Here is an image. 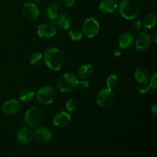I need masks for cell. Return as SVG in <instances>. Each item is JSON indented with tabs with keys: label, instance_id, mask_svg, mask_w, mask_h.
<instances>
[{
	"label": "cell",
	"instance_id": "cell-1",
	"mask_svg": "<svg viewBox=\"0 0 157 157\" xmlns=\"http://www.w3.org/2000/svg\"><path fill=\"white\" fill-rule=\"evenodd\" d=\"M43 60L46 66L53 71H59L65 64V56L58 48H49L43 53Z\"/></svg>",
	"mask_w": 157,
	"mask_h": 157
},
{
	"label": "cell",
	"instance_id": "cell-22",
	"mask_svg": "<svg viewBox=\"0 0 157 157\" xmlns=\"http://www.w3.org/2000/svg\"><path fill=\"white\" fill-rule=\"evenodd\" d=\"M35 97V92L31 89H25L19 94V100L21 102L28 103L32 101Z\"/></svg>",
	"mask_w": 157,
	"mask_h": 157
},
{
	"label": "cell",
	"instance_id": "cell-4",
	"mask_svg": "<svg viewBox=\"0 0 157 157\" xmlns=\"http://www.w3.org/2000/svg\"><path fill=\"white\" fill-rule=\"evenodd\" d=\"M44 116L42 110L37 107H32L26 110L24 120L26 125L31 128L36 129L42 124Z\"/></svg>",
	"mask_w": 157,
	"mask_h": 157
},
{
	"label": "cell",
	"instance_id": "cell-10",
	"mask_svg": "<svg viewBox=\"0 0 157 157\" xmlns=\"http://www.w3.org/2000/svg\"><path fill=\"white\" fill-rule=\"evenodd\" d=\"M22 13L27 19L35 21L40 15V10L38 6L34 2H27L23 6Z\"/></svg>",
	"mask_w": 157,
	"mask_h": 157
},
{
	"label": "cell",
	"instance_id": "cell-33",
	"mask_svg": "<svg viewBox=\"0 0 157 157\" xmlns=\"http://www.w3.org/2000/svg\"><path fill=\"white\" fill-rule=\"evenodd\" d=\"M114 56H116V57H121V55H122V54H123V49H121V48H117L116 49H115L114 50Z\"/></svg>",
	"mask_w": 157,
	"mask_h": 157
},
{
	"label": "cell",
	"instance_id": "cell-25",
	"mask_svg": "<svg viewBox=\"0 0 157 157\" xmlns=\"http://www.w3.org/2000/svg\"><path fill=\"white\" fill-rule=\"evenodd\" d=\"M78 106H79V103H78V101L76 99V98H70V99L67 100V101L66 102L65 107L66 110H67L70 113H72V112H75L78 110Z\"/></svg>",
	"mask_w": 157,
	"mask_h": 157
},
{
	"label": "cell",
	"instance_id": "cell-13",
	"mask_svg": "<svg viewBox=\"0 0 157 157\" xmlns=\"http://www.w3.org/2000/svg\"><path fill=\"white\" fill-rule=\"evenodd\" d=\"M118 46L121 49H128L133 47L135 43V37L130 32H126L121 34L118 38Z\"/></svg>",
	"mask_w": 157,
	"mask_h": 157
},
{
	"label": "cell",
	"instance_id": "cell-9",
	"mask_svg": "<svg viewBox=\"0 0 157 157\" xmlns=\"http://www.w3.org/2000/svg\"><path fill=\"white\" fill-rule=\"evenodd\" d=\"M135 48L138 52H145L148 50L152 44L151 35L148 32L143 31L140 32L137 38L135 41Z\"/></svg>",
	"mask_w": 157,
	"mask_h": 157
},
{
	"label": "cell",
	"instance_id": "cell-17",
	"mask_svg": "<svg viewBox=\"0 0 157 157\" xmlns=\"http://www.w3.org/2000/svg\"><path fill=\"white\" fill-rule=\"evenodd\" d=\"M134 78L136 82L139 83V84H148L150 78V72L145 67H140L135 71Z\"/></svg>",
	"mask_w": 157,
	"mask_h": 157
},
{
	"label": "cell",
	"instance_id": "cell-8",
	"mask_svg": "<svg viewBox=\"0 0 157 157\" xmlns=\"http://www.w3.org/2000/svg\"><path fill=\"white\" fill-rule=\"evenodd\" d=\"M53 138V133L52 130L45 127H37L33 133V139L37 144L40 145H44L50 142Z\"/></svg>",
	"mask_w": 157,
	"mask_h": 157
},
{
	"label": "cell",
	"instance_id": "cell-34",
	"mask_svg": "<svg viewBox=\"0 0 157 157\" xmlns=\"http://www.w3.org/2000/svg\"><path fill=\"white\" fill-rule=\"evenodd\" d=\"M156 35H157V32L156 31H155L154 34H153V41H154L155 44H156L157 41H156Z\"/></svg>",
	"mask_w": 157,
	"mask_h": 157
},
{
	"label": "cell",
	"instance_id": "cell-32",
	"mask_svg": "<svg viewBox=\"0 0 157 157\" xmlns=\"http://www.w3.org/2000/svg\"><path fill=\"white\" fill-rule=\"evenodd\" d=\"M150 112L154 117L157 116V104H154L153 106L150 107Z\"/></svg>",
	"mask_w": 157,
	"mask_h": 157
},
{
	"label": "cell",
	"instance_id": "cell-27",
	"mask_svg": "<svg viewBox=\"0 0 157 157\" xmlns=\"http://www.w3.org/2000/svg\"><path fill=\"white\" fill-rule=\"evenodd\" d=\"M149 85H150V89L153 90L154 92H156L157 90V74L155 72L153 76L150 78L149 81Z\"/></svg>",
	"mask_w": 157,
	"mask_h": 157
},
{
	"label": "cell",
	"instance_id": "cell-30",
	"mask_svg": "<svg viewBox=\"0 0 157 157\" xmlns=\"http://www.w3.org/2000/svg\"><path fill=\"white\" fill-rule=\"evenodd\" d=\"M89 86V83L87 80H81L78 81V87H79L81 89H87Z\"/></svg>",
	"mask_w": 157,
	"mask_h": 157
},
{
	"label": "cell",
	"instance_id": "cell-15",
	"mask_svg": "<svg viewBox=\"0 0 157 157\" xmlns=\"http://www.w3.org/2000/svg\"><path fill=\"white\" fill-rule=\"evenodd\" d=\"M118 4L116 0H101L98 6V9L104 14L113 13L117 9Z\"/></svg>",
	"mask_w": 157,
	"mask_h": 157
},
{
	"label": "cell",
	"instance_id": "cell-29",
	"mask_svg": "<svg viewBox=\"0 0 157 157\" xmlns=\"http://www.w3.org/2000/svg\"><path fill=\"white\" fill-rule=\"evenodd\" d=\"M132 27L134 29L136 32H140V31L143 28V24L142 21H140V20H136V21H133L132 23Z\"/></svg>",
	"mask_w": 157,
	"mask_h": 157
},
{
	"label": "cell",
	"instance_id": "cell-36",
	"mask_svg": "<svg viewBox=\"0 0 157 157\" xmlns=\"http://www.w3.org/2000/svg\"><path fill=\"white\" fill-rule=\"evenodd\" d=\"M34 1H41V0H34Z\"/></svg>",
	"mask_w": 157,
	"mask_h": 157
},
{
	"label": "cell",
	"instance_id": "cell-12",
	"mask_svg": "<svg viewBox=\"0 0 157 157\" xmlns=\"http://www.w3.org/2000/svg\"><path fill=\"white\" fill-rule=\"evenodd\" d=\"M21 109V104L19 101L15 99L9 100L6 101L2 106V111L6 115L12 116L16 114Z\"/></svg>",
	"mask_w": 157,
	"mask_h": 157
},
{
	"label": "cell",
	"instance_id": "cell-19",
	"mask_svg": "<svg viewBox=\"0 0 157 157\" xmlns=\"http://www.w3.org/2000/svg\"><path fill=\"white\" fill-rule=\"evenodd\" d=\"M56 20L58 25L59 26L60 29H63V30H68L71 26V18L68 14L65 13V12L59 14Z\"/></svg>",
	"mask_w": 157,
	"mask_h": 157
},
{
	"label": "cell",
	"instance_id": "cell-7",
	"mask_svg": "<svg viewBox=\"0 0 157 157\" xmlns=\"http://www.w3.org/2000/svg\"><path fill=\"white\" fill-rule=\"evenodd\" d=\"M83 35L88 38H93L98 35L100 32V24L98 20L94 18H87L82 25Z\"/></svg>",
	"mask_w": 157,
	"mask_h": 157
},
{
	"label": "cell",
	"instance_id": "cell-18",
	"mask_svg": "<svg viewBox=\"0 0 157 157\" xmlns=\"http://www.w3.org/2000/svg\"><path fill=\"white\" fill-rule=\"evenodd\" d=\"M94 66L90 63L84 64L79 67L78 71V78H81V80H87L93 75Z\"/></svg>",
	"mask_w": 157,
	"mask_h": 157
},
{
	"label": "cell",
	"instance_id": "cell-35",
	"mask_svg": "<svg viewBox=\"0 0 157 157\" xmlns=\"http://www.w3.org/2000/svg\"><path fill=\"white\" fill-rule=\"evenodd\" d=\"M153 1H154L155 3H157V0H153Z\"/></svg>",
	"mask_w": 157,
	"mask_h": 157
},
{
	"label": "cell",
	"instance_id": "cell-5",
	"mask_svg": "<svg viewBox=\"0 0 157 157\" xmlns=\"http://www.w3.org/2000/svg\"><path fill=\"white\" fill-rule=\"evenodd\" d=\"M58 93L52 86H44L38 89L36 93V100L41 105H50L56 100Z\"/></svg>",
	"mask_w": 157,
	"mask_h": 157
},
{
	"label": "cell",
	"instance_id": "cell-23",
	"mask_svg": "<svg viewBox=\"0 0 157 157\" xmlns=\"http://www.w3.org/2000/svg\"><path fill=\"white\" fill-rule=\"evenodd\" d=\"M68 35L70 38L73 41H80L83 38V33L82 31L79 29L78 28H70L68 29Z\"/></svg>",
	"mask_w": 157,
	"mask_h": 157
},
{
	"label": "cell",
	"instance_id": "cell-2",
	"mask_svg": "<svg viewBox=\"0 0 157 157\" xmlns=\"http://www.w3.org/2000/svg\"><path fill=\"white\" fill-rule=\"evenodd\" d=\"M120 14L124 19L132 21L139 17L142 11L140 0H121L119 5Z\"/></svg>",
	"mask_w": 157,
	"mask_h": 157
},
{
	"label": "cell",
	"instance_id": "cell-16",
	"mask_svg": "<svg viewBox=\"0 0 157 157\" xmlns=\"http://www.w3.org/2000/svg\"><path fill=\"white\" fill-rule=\"evenodd\" d=\"M71 121V116L70 113L65 111H61L54 117L53 124L58 127H64L68 125Z\"/></svg>",
	"mask_w": 157,
	"mask_h": 157
},
{
	"label": "cell",
	"instance_id": "cell-6",
	"mask_svg": "<svg viewBox=\"0 0 157 157\" xmlns=\"http://www.w3.org/2000/svg\"><path fill=\"white\" fill-rule=\"evenodd\" d=\"M114 98V93L112 89L104 87L98 92L96 103L101 108H107L113 104Z\"/></svg>",
	"mask_w": 157,
	"mask_h": 157
},
{
	"label": "cell",
	"instance_id": "cell-21",
	"mask_svg": "<svg viewBox=\"0 0 157 157\" xmlns=\"http://www.w3.org/2000/svg\"><path fill=\"white\" fill-rule=\"evenodd\" d=\"M46 16H47L48 19L52 21V23L55 22V20L58 18V15H59V11H58V6L55 4H52L49 6L46 9Z\"/></svg>",
	"mask_w": 157,
	"mask_h": 157
},
{
	"label": "cell",
	"instance_id": "cell-24",
	"mask_svg": "<svg viewBox=\"0 0 157 157\" xmlns=\"http://www.w3.org/2000/svg\"><path fill=\"white\" fill-rule=\"evenodd\" d=\"M43 59V53L41 52H32L29 58V61L31 65L35 66L38 65L41 63Z\"/></svg>",
	"mask_w": 157,
	"mask_h": 157
},
{
	"label": "cell",
	"instance_id": "cell-20",
	"mask_svg": "<svg viewBox=\"0 0 157 157\" xmlns=\"http://www.w3.org/2000/svg\"><path fill=\"white\" fill-rule=\"evenodd\" d=\"M157 16L155 13H149L144 17L143 20V27L146 29H152L156 26Z\"/></svg>",
	"mask_w": 157,
	"mask_h": 157
},
{
	"label": "cell",
	"instance_id": "cell-28",
	"mask_svg": "<svg viewBox=\"0 0 157 157\" xmlns=\"http://www.w3.org/2000/svg\"><path fill=\"white\" fill-rule=\"evenodd\" d=\"M150 90V87L149 85V84H140L139 87V92L142 94H147V93H149Z\"/></svg>",
	"mask_w": 157,
	"mask_h": 157
},
{
	"label": "cell",
	"instance_id": "cell-11",
	"mask_svg": "<svg viewBox=\"0 0 157 157\" xmlns=\"http://www.w3.org/2000/svg\"><path fill=\"white\" fill-rule=\"evenodd\" d=\"M56 28L52 23L40 25L37 29L38 35L43 39H50L56 35Z\"/></svg>",
	"mask_w": 157,
	"mask_h": 157
},
{
	"label": "cell",
	"instance_id": "cell-14",
	"mask_svg": "<svg viewBox=\"0 0 157 157\" xmlns=\"http://www.w3.org/2000/svg\"><path fill=\"white\" fill-rule=\"evenodd\" d=\"M17 140L21 145H29L33 140V133L29 127H22L17 133Z\"/></svg>",
	"mask_w": 157,
	"mask_h": 157
},
{
	"label": "cell",
	"instance_id": "cell-3",
	"mask_svg": "<svg viewBox=\"0 0 157 157\" xmlns=\"http://www.w3.org/2000/svg\"><path fill=\"white\" fill-rule=\"evenodd\" d=\"M78 77L72 73H65L59 77L57 81V87L62 93H71L78 87Z\"/></svg>",
	"mask_w": 157,
	"mask_h": 157
},
{
	"label": "cell",
	"instance_id": "cell-31",
	"mask_svg": "<svg viewBox=\"0 0 157 157\" xmlns=\"http://www.w3.org/2000/svg\"><path fill=\"white\" fill-rule=\"evenodd\" d=\"M62 2L66 7L71 8L75 4V0H62Z\"/></svg>",
	"mask_w": 157,
	"mask_h": 157
},
{
	"label": "cell",
	"instance_id": "cell-26",
	"mask_svg": "<svg viewBox=\"0 0 157 157\" xmlns=\"http://www.w3.org/2000/svg\"><path fill=\"white\" fill-rule=\"evenodd\" d=\"M118 81H119V79H118L117 75L116 74H111L107 77V81H106V85L108 88L113 89V87L117 85Z\"/></svg>",
	"mask_w": 157,
	"mask_h": 157
}]
</instances>
